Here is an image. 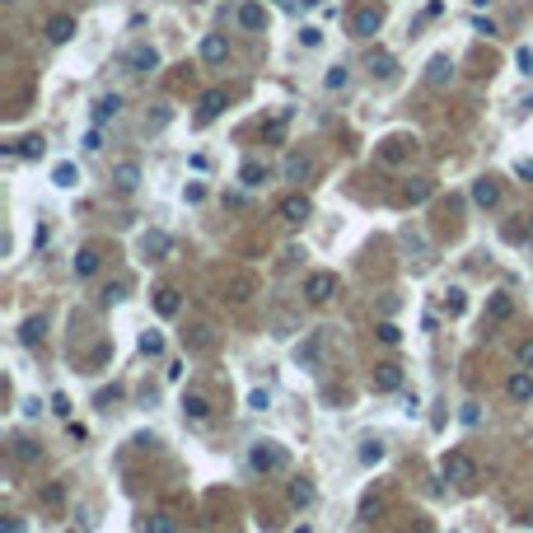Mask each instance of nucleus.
Instances as JSON below:
<instances>
[{"instance_id":"16","label":"nucleus","mask_w":533,"mask_h":533,"mask_svg":"<svg viewBox=\"0 0 533 533\" xmlns=\"http://www.w3.org/2000/svg\"><path fill=\"white\" fill-rule=\"evenodd\" d=\"M505 393H510L515 402H529V398H533V379L524 375V370H515V375L505 379Z\"/></svg>"},{"instance_id":"18","label":"nucleus","mask_w":533,"mask_h":533,"mask_svg":"<svg viewBox=\"0 0 533 533\" xmlns=\"http://www.w3.org/2000/svg\"><path fill=\"white\" fill-rule=\"evenodd\" d=\"M309 173H313V159L309 155H286V178H290V183H304Z\"/></svg>"},{"instance_id":"25","label":"nucleus","mask_w":533,"mask_h":533,"mask_svg":"<svg viewBox=\"0 0 533 533\" xmlns=\"http://www.w3.org/2000/svg\"><path fill=\"white\" fill-rule=\"evenodd\" d=\"M155 309L164 313V318H173V313L183 309V300H178V290H168V286H164V290H159V295H155Z\"/></svg>"},{"instance_id":"12","label":"nucleus","mask_w":533,"mask_h":533,"mask_svg":"<svg viewBox=\"0 0 533 533\" xmlns=\"http://www.w3.org/2000/svg\"><path fill=\"white\" fill-rule=\"evenodd\" d=\"M141 248H145V257H168L173 253V239L164 230H150V234H141Z\"/></svg>"},{"instance_id":"33","label":"nucleus","mask_w":533,"mask_h":533,"mask_svg":"<svg viewBox=\"0 0 533 533\" xmlns=\"http://www.w3.org/2000/svg\"><path fill=\"white\" fill-rule=\"evenodd\" d=\"M38 454H43V449H38L33 440H14V458H19V463H38Z\"/></svg>"},{"instance_id":"26","label":"nucleus","mask_w":533,"mask_h":533,"mask_svg":"<svg viewBox=\"0 0 533 533\" xmlns=\"http://www.w3.org/2000/svg\"><path fill=\"white\" fill-rule=\"evenodd\" d=\"M426 197H431V183H426V178H411L407 188H402V201H411V206H421Z\"/></svg>"},{"instance_id":"48","label":"nucleus","mask_w":533,"mask_h":533,"mask_svg":"<svg viewBox=\"0 0 533 533\" xmlns=\"http://www.w3.org/2000/svg\"><path fill=\"white\" fill-rule=\"evenodd\" d=\"M5 533H23V524H19V519H10V524H5Z\"/></svg>"},{"instance_id":"20","label":"nucleus","mask_w":533,"mask_h":533,"mask_svg":"<svg viewBox=\"0 0 533 533\" xmlns=\"http://www.w3.org/2000/svg\"><path fill=\"white\" fill-rule=\"evenodd\" d=\"M473 201H478V206H496V201H500V188L491 183V178H478V183H473Z\"/></svg>"},{"instance_id":"4","label":"nucleus","mask_w":533,"mask_h":533,"mask_svg":"<svg viewBox=\"0 0 533 533\" xmlns=\"http://www.w3.org/2000/svg\"><path fill=\"white\" fill-rule=\"evenodd\" d=\"M337 295V276L333 271H309V281H304V300L309 304H328Z\"/></svg>"},{"instance_id":"36","label":"nucleus","mask_w":533,"mask_h":533,"mask_svg":"<svg viewBox=\"0 0 533 533\" xmlns=\"http://www.w3.org/2000/svg\"><path fill=\"white\" fill-rule=\"evenodd\" d=\"M370 70H375V75H393V56L389 52H370Z\"/></svg>"},{"instance_id":"40","label":"nucleus","mask_w":533,"mask_h":533,"mask_svg":"<svg viewBox=\"0 0 533 533\" xmlns=\"http://www.w3.org/2000/svg\"><path fill=\"white\" fill-rule=\"evenodd\" d=\"M379 458H384V444H379V440H370L365 449H360V463H379Z\"/></svg>"},{"instance_id":"37","label":"nucleus","mask_w":533,"mask_h":533,"mask_svg":"<svg viewBox=\"0 0 533 533\" xmlns=\"http://www.w3.org/2000/svg\"><path fill=\"white\" fill-rule=\"evenodd\" d=\"M286 122H290V112L281 108L276 117H271V122H266V141H281V131H286Z\"/></svg>"},{"instance_id":"23","label":"nucleus","mask_w":533,"mask_h":533,"mask_svg":"<svg viewBox=\"0 0 533 533\" xmlns=\"http://www.w3.org/2000/svg\"><path fill=\"white\" fill-rule=\"evenodd\" d=\"M183 411H188L192 421H206V416H211V402L201 398V393H188V398H183Z\"/></svg>"},{"instance_id":"47","label":"nucleus","mask_w":533,"mask_h":533,"mask_svg":"<svg viewBox=\"0 0 533 533\" xmlns=\"http://www.w3.org/2000/svg\"><path fill=\"white\" fill-rule=\"evenodd\" d=\"M519 360H524V365H533V342H529V346H524V351H519Z\"/></svg>"},{"instance_id":"35","label":"nucleus","mask_w":533,"mask_h":533,"mask_svg":"<svg viewBox=\"0 0 533 533\" xmlns=\"http://www.w3.org/2000/svg\"><path fill=\"white\" fill-rule=\"evenodd\" d=\"M375 333H379V342H384V346H398V342H402V328H398V323H379Z\"/></svg>"},{"instance_id":"3","label":"nucleus","mask_w":533,"mask_h":533,"mask_svg":"<svg viewBox=\"0 0 533 533\" xmlns=\"http://www.w3.org/2000/svg\"><path fill=\"white\" fill-rule=\"evenodd\" d=\"M323 346H328V328L309 333L300 346H295V365H300V370H318L323 365Z\"/></svg>"},{"instance_id":"9","label":"nucleus","mask_w":533,"mask_h":533,"mask_svg":"<svg viewBox=\"0 0 533 533\" xmlns=\"http://www.w3.org/2000/svg\"><path fill=\"white\" fill-rule=\"evenodd\" d=\"M75 38V14H52L47 19V43H70Z\"/></svg>"},{"instance_id":"42","label":"nucleus","mask_w":533,"mask_h":533,"mask_svg":"<svg viewBox=\"0 0 533 533\" xmlns=\"http://www.w3.org/2000/svg\"><path fill=\"white\" fill-rule=\"evenodd\" d=\"M482 421V407L478 402H463V426H478Z\"/></svg>"},{"instance_id":"8","label":"nucleus","mask_w":533,"mask_h":533,"mask_svg":"<svg viewBox=\"0 0 533 533\" xmlns=\"http://www.w3.org/2000/svg\"><path fill=\"white\" fill-rule=\"evenodd\" d=\"M309 211H313V206H309V197H286V201L276 206V215H281L286 225H300V220H309Z\"/></svg>"},{"instance_id":"1","label":"nucleus","mask_w":533,"mask_h":533,"mask_svg":"<svg viewBox=\"0 0 533 533\" xmlns=\"http://www.w3.org/2000/svg\"><path fill=\"white\" fill-rule=\"evenodd\" d=\"M440 478L454 482V487H473V482H478V458L468 454V449H449L444 463H440Z\"/></svg>"},{"instance_id":"45","label":"nucleus","mask_w":533,"mask_h":533,"mask_svg":"<svg viewBox=\"0 0 533 533\" xmlns=\"http://www.w3.org/2000/svg\"><path fill=\"white\" fill-rule=\"evenodd\" d=\"M61 496H66L61 487H47V491H43V500H47V505H61Z\"/></svg>"},{"instance_id":"41","label":"nucleus","mask_w":533,"mask_h":533,"mask_svg":"<svg viewBox=\"0 0 533 533\" xmlns=\"http://www.w3.org/2000/svg\"><path fill=\"white\" fill-rule=\"evenodd\" d=\"M515 66H519L524 75H533V47H519V52H515Z\"/></svg>"},{"instance_id":"15","label":"nucleus","mask_w":533,"mask_h":533,"mask_svg":"<svg viewBox=\"0 0 533 533\" xmlns=\"http://www.w3.org/2000/svg\"><path fill=\"white\" fill-rule=\"evenodd\" d=\"M239 23L257 33V28H266V10L257 5V0H244V5H239Z\"/></svg>"},{"instance_id":"50","label":"nucleus","mask_w":533,"mask_h":533,"mask_svg":"<svg viewBox=\"0 0 533 533\" xmlns=\"http://www.w3.org/2000/svg\"><path fill=\"white\" fill-rule=\"evenodd\" d=\"M295 533H313V529H309V524H300V529H295Z\"/></svg>"},{"instance_id":"11","label":"nucleus","mask_w":533,"mask_h":533,"mask_svg":"<svg viewBox=\"0 0 533 533\" xmlns=\"http://www.w3.org/2000/svg\"><path fill=\"white\" fill-rule=\"evenodd\" d=\"M117 112H122V94H99V99H94V126L112 122Z\"/></svg>"},{"instance_id":"28","label":"nucleus","mask_w":533,"mask_h":533,"mask_svg":"<svg viewBox=\"0 0 533 533\" xmlns=\"http://www.w3.org/2000/svg\"><path fill=\"white\" fill-rule=\"evenodd\" d=\"M510 313H515V304H510V295H491V300H487V318H510Z\"/></svg>"},{"instance_id":"5","label":"nucleus","mask_w":533,"mask_h":533,"mask_svg":"<svg viewBox=\"0 0 533 533\" xmlns=\"http://www.w3.org/2000/svg\"><path fill=\"white\" fill-rule=\"evenodd\" d=\"M379 28H384V10H375V5H360V10L351 14V33L355 38H375Z\"/></svg>"},{"instance_id":"7","label":"nucleus","mask_w":533,"mask_h":533,"mask_svg":"<svg viewBox=\"0 0 533 533\" xmlns=\"http://www.w3.org/2000/svg\"><path fill=\"white\" fill-rule=\"evenodd\" d=\"M112 183H117L122 192H136V188H141V164H136V159H122V164H112Z\"/></svg>"},{"instance_id":"19","label":"nucleus","mask_w":533,"mask_h":533,"mask_svg":"<svg viewBox=\"0 0 533 533\" xmlns=\"http://www.w3.org/2000/svg\"><path fill=\"white\" fill-rule=\"evenodd\" d=\"M426 80H431L435 89H440V85H449V80H454V66H449V56H435L431 66H426Z\"/></svg>"},{"instance_id":"17","label":"nucleus","mask_w":533,"mask_h":533,"mask_svg":"<svg viewBox=\"0 0 533 533\" xmlns=\"http://www.w3.org/2000/svg\"><path fill=\"white\" fill-rule=\"evenodd\" d=\"M407 150H416V141H407V136H389L379 155L389 159V164H398V159H407Z\"/></svg>"},{"instance_id":"32","label":"nucleus","mask_w":533,"mask_h":533,"mask_svg":"<svg viewBox=\"0 0 533 533\" xmlns=\"http://www.w3.org/2000/svg\"><path fill=\"white\" fill-rule=\"evenodd\" d=\"M463 290H458V286H449V290H444V309H449V318H458V313H463Z\"/></svg>"},{"instance_id":"13","label":"nucleus","mask_w":533,"mask_h":533,"mask_svg":"<svg viewBox=\"0 0 533 533\" xmlns=\"http://www.w3.org/2000/svg\"><path fill=\"white\" fill-rule=\"evenodd\" d=\"M225 56H230V47H225L220 33H206V38H201V61H206V66H220Z\"/></svg>"},{"instance_id":"39","label":"nucleus","mask_w":533,"mask_h":533,"mask_svg":"<svg viewBox=\"0 0 533 533\" xmlns=\"http://www.w3.org/2000/svg\"><path fill=\"white\" fill-rule=\"evenodd\" d=\"M248 407H253V411H266V407H271V393H266V389H253V393H248Z\"/></svg>"},{"instance_id":"2","label":"nucleus","mask_w":533,"mask_h":533,"mask_svg":"<svg viewBox=\"0 0 533 533\" xmlns=\"http://www.w3.org/2000/svg\"><path fill=\"white\" fill-rule=\"evenodd\" d=\"M248 468H253V473H281V468H286V449H276L271 440H257L253 449H248Z\"/></svg>"},{"instance_id":"31","label":"nucleus","mask_w":533,"mask_h":533,"mask_svg":"<svg viewBox=\"0 0 533 533\" xmlns=\"http://www.w3.org/2000/svg\"><path fill=\"white\" fill-rule=\"evenodd\" d=\"M141 355H164V337L150 328V333H141Z\"/></svg>"},{"instance_id":"14","label":"nucleus","mask_w":533,"mask_h":533,"mask_svg":"<svg viewBox=\"0 0 533 533\" xmlns=\"http://www.w3.org/2000/svg\"><path fill=\"white\" fill-rule=\"evenodd\" d=\"M225 103H230V99H225V89H206V94H201V112H197V117H201V122H211V117H220Z\"/></svg>"},{"instance_id":"22","label":"nucleus","mask_w":533,"mask_h":533,"mask_svg":"<svg viewBox=\"0 0 533 533\" xmlns=\"http://www.w3.org/2000/svg\"><path fill=\"white\" fill-rule=\"evenodd\" d=\"M14 155H19V159H43L47 155V141H43V136H23V141L14 145Z\"/></svg>"},{"instance_id":"24","label":"nucleus","mask_w":533,"mask_h":533,"mask_svg":"<svg viewBox=\"0 0 533 533\" xmlns=\"http://www.w3.org/2000/svg\"><path fill=\"white\" fill-rule=\"evenodd\" d=\"M398 384H402V370H398V365H379V375H375V389L393 393Z\"/></svg>"},{"instance_id":"29","label":"nucleus","mask_w":533,"mask_h":533,"mask_svg":"<svg viewBox=\"0 0 533 533\" xmlns=\"http://www.w3.org/2000/svg\"><path fill=\"white\" fill-rule=\"evenodd\" d=\"M141 533H178V524L168 519V515H150V519L141 524Z\"/></svg>"},{"instance_id":"43","label":"nucleus","mask_w":533,"mask_h":533,"mask_svg":"<svg viewBox=\"0 0 533 533\" xmlns=\"http://www.w3.org/2000/svg\"><path fill=\"white\" fill-rule=\"evenodd\" d=\"M515 178H524V183H533V159H519V164H515Z\"/></svg>"},{"instance_id":"38","label":"nucleus","mask_w":533,"mask_h":533,"mask_svg":"<svg viewBox=\"0 0 533 533\" xmlns=\"http://www.w3.org/2000/svg\"><path fill=\"white\" fill-rule=\"evenodd\" d=\"M346 80H351V75H346V66H333L328 75H323V85H328V89H346Z\"/></svg>"},{"instance_id":"46","label":"nucleus","mask_w":533,"mask_h":533,"mask_svg":"<svg viewBox=\"0 0 533 533\" xmlns=\"http://www.w3.org/2000/svg\"><path fill=\"white\" fill-rule=\"evenodd\" d=\"M300 38H304V47H318V43H323V33H318V28H304Z\"/></svg>"},{"instance_id":"30","label":"nucleus","mask_w":533,"mask_h":533,"mask_svg":"<svg viewBox=\"0 0 533 533\" xmlns=\"http://www.w3.org/2000/svg\"><path fill=\"white\" fill-rule=\"evenodd\" d=\"M52 183H56V188H75V183H80L75 164H56V168H52Z\"/></svg>"},{"instance_id":"34","label":"nucleus","mask_w":533,"mask_h":533,"mask_svg":"<svg viewBox=\"0 0 533 533\" xmlns=\"http://www.w3.org/2000/svg\"><path fill=\"white\" fill-rule=\"evenodd\" d=\"M43 328H47V323L43 318H28V323H23V346H33V342H43Z\"/></svg>"},{"instance_id":"10","label":"nucleus","mask_w":533,"mask_h":533,"mask_svg":"<svg viewBox=\"0 0 533 533\" xmlns=\"http://www.w3.org/2000/svg\"><path fill=\"white\" fill-rule=\"evenodd\" d=\"M266 178H271V168H266V164H257V159H244V168H239V183H244L248 192L266 188Z\"/></svg>"},{"instance_id":"21","label":"nucleus","mask_w":533,"mask_h":533,"mask_svg":"<svg viewBox=\"0 0 533 533\" xmlns=\"http://www.w3.org/2000/svg\"><path fill=\"white\" fill-rule=\"evenodd\" d=\"M286 496H290V505H300V510H304V505H313V482L295 478V482L286 487Z\"/></svg>"},{"instance_id":"51","label":"nucleus","mask_w":533,"mask_h":533,"mask_svg":"<svg viewBox=\"0 0 533 533\" xmlns=\"http://www.w3.org/2000/svg\"><path fill=\"white\" fill-rule=\"evenodd\" d=\"M529 230H533V225H529Z\"/></svg>"},{"instance_id":"6","label":"nucleus","mask_w":533,"mask_h":533,"mask_svg":"<svg viewBox=\"0 0 533 533\" xmlns=\"http://www.w3.org/2000/svg\"><path fill=\"white\" fill-rule=\"evenodd\" d=\"M126 70H131V75H150V70H159V52L150 43H136L131 52H126Z\"/></svg>"},{"instance_id":"49","label":"nucleus","mask_w":533,"mask_h":533,"mask_svg":"<svg viewBox=\"0 0 533 533\" xmlns=\"http://www.w3.org/2000/svg\"><path fill=\"white\" fill-rule=\"evenodd\" d=\"M519 524H529V529H533V510H529V515H519Z\"/></svg>"},{"instance_id":"27","label":"nucleus","mask_w":533,"mask_h":533,"mask_svg":"<svg viewBox=\"0 0 533 533\" xmlns=\"http://www.w3.org/2000/svg\"><path fill=\"white\" fill-rule=\"evenodd\" d=\"M94 271H99V253H94V248H80L75 253V276H94Z\"/></svg>"},{"instance_id":"44","label":"nucleus","mask_w":533,"mask_h":533,"mask_svg":"<svg viewBox=\"0 0 533 533\" xmlns=\"http://www.w3.org/2000/svg\"><path fill=\"white\" fill-rule=\"evenodd\" d=\"M52 407L61 411V416H70V398H66V393H56V398H52Z\"/></svg>"}]
</instances>
